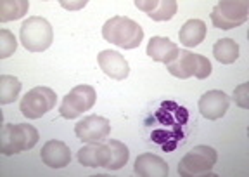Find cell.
<instances>
[{
    "label": "cell",
    "mask_w": 249,
    "mask_h": 177,
    "mask_svg": "<svg viewBox=\"0 0 249 177\" xmlns=\"http://www.w3.org/2000/svg\"><path fill=\"white\" fill-rule=\"evenodd\" d=\"M156 120L161 123L160 129L152 130L151 139L161 146V150L173 151L182 138V129L189 120V113L183 106L173 101H164L163 106L156 111Z\"/></svg>",
    "instance_id": "cell-1"
},
{
    "label": "cell",
    "mask_w": 249,
    "mask_h": 177,
    "mask_svg": "<svg viewBox=\"0 0 249 177\" xmlns=\"http://www.w3.org/2000/svg\"><path fill=\"white\" fill-rule=\"evenodd\" d=\"M102 37L106 42L130 51V49L139 47L140 42L144 40V30L130 18L113 16L102 26Z\"/></svg>",
    "instance_id": "cell-2"
},
{
    "label": "cell",
    "mask_w": 249,
    "mask_h": 177,
    "mask_svg": "<svg viewBox=\"0 0 249 177\" xmlns=\"http://www.w3.org/2000/svg\"><path fill=\"white\" fill-rule=\"evenodd\" d=\"M38 142V132L28 123H4L0 130V153L12 157L21 151L31 150Z\"/></svg>",
    "instance_id": "cell-3"
},
{
    "label": "cell",
    "mask_w": 249,
    "mask_h": 177,
    "mask_svg": "<svg viewBox=\"0 0 249 177\" xmlns=\"http://www.w3.org/2000/svg\"><path fill=\"white\" fill-rule=\"evenodd\" d=\"M54 32L45 18L31 16L21 24V43L30 52H43L52 45Z\"/></svg>",
    "instance_id": "cell-4"
},
{
    "label": "cell",
    "mask_w": 249,
    "mask_h": 177,
    "mask_svg": "<svg viewBox=\"0 0 249 177\" xmlns=\"http://www.w3.org/2000/svg\"><path fill=\"white\" fill-rule=\"evenodd\" d=\"M166 66L171 75L180 80H187L191 77L204 80L211 75V70H213L210 59L201 54H194L191 51H180L178 56Z\"/></svg>",
    "instance_id": "cell-5"
},
{
    "label": "cell",
    "mask_w": 249,
    "mask_h": 177,
    "mask_svg": "<svg viewBox=\"0 0 249 177\" xmlns=\"http://www.w3.org/2000/svg\"><path fill=\"white\" fill-rule=\"evenodd\" d=\"M248 0H222L211 11V23L220 30H232L248 21Z\"/></svg>",
    "instance_id": "cell-6"
},
{
    "label": "cell",
    "mask_w": 249,
    "mask_h": 177,
    "mask_svg": "<svg viewBox=\"0 0 249 177\" xmlns=\"http://www.w3.org/2000/svg\"><path fill=\"white\" fill-rule=\"evenodd\" d=\"M216 150H213L211 146H196L178 163V176H208L211 172V169H213V165L216 163Z\"/></svg>",
    "instance_id": "cell-7"
},
{
    "label": "cell",
    "mask_w": 249,
    "mask_h": 177,
    "mask_svg": "<svg viewBox=\"0 0 249 177\" xmlns=\"http://www.w3.org/2000/svg\"><path fill=\"white\" fill-rule=\"evenodd\" d=\"M95 99H97V94L92 85H85V83L76 85L74 89H71L70 94L64 96L61 106H59V115L66 120L76 118L89 111L95 104Z\"/></svg>",
    "instance_id": "cell-8"
},
{
    "label": "cell",
    "mask_w": 249,
    "mask_h": 177,
    "mask_svg": "<svg viewBox=\"0 0 249 177\" xmlns=\"http://www.w3.org/2000/svg\"><path fill=\"white\" fill-rule=\"evenodd\" d=\"M55 102H57V96L52 89L49 87H35L31 89L30 92L24 94V98L21 99V113L26 118H40L42 115L49 113L51 110L55 108Z\"/></svg>",
    "instance_id": "cell-9"
},
{
    "label": "cell",
    "mask_w": 249,
    "mask_h": 177,
    "mask_svg": "<svg viewBox=\"0 0 249 177\" xmlns=\"http://www.w3.org/2000/svg\"><path fill=\"white\" fill-rule=\"evenodd\" d=\"M76 138L85 144H95L102 142L111 132V122L107 118L99 117V115H90L76 123L74 127Z\"/></svg>",
    "instance_id": "cell-10"
},
{
    "label": "cell",
    "mask_w": 249,
    "mask_h": 177,
    "mask_svg": "<svg viewBox=\"0 0 249 177\" xmlns=\"http://www.w3.org/2000/svg\"><path fill=\"white\" fill-rule=\"evenodd\" d=\"M230 104V98L222 91L204 92L199 99V111L208 120H218L227 113Z\"/></svg>",
    "instance_id": "cell-11"
},
{
    "label": "cell",
    "mask_w": 249,
    "mask_h": 177,
    "mask_svg": "<svg viewBox=\"0 0 249 177\" xmlns=\"http://www.w3.org/2000/svg\"><path fill=\"white\" fill-rule=\"evenodd\" d=\"M99 66L109 79L113 80H124L130 75L128 61L116 51H102L97 58Z\"/></svg>",
    "instance_id": "cell-12"
},
{
    "label": "cell",
    "mask_w": 249,
    "mask_h": 177,
    "mask_svg": "<svg viewBox=\"0 0 249 177\" xmlns=\"http://www.w3.org/2000/svg\"><path fill=\"white\" fill-rule=\"evenodd\" d=\"M42 161L51 169H64L66 165H70L71 161V151L68 148V144H64L62 141H52L45 142L40 151Z\"/></svg>",
    "instance_id": "cell-13"
},
{
    "label": "cell",
    "mask_w": 249,
    "mask_h": 177,
    "mask_svg": "<svg viewBox=\"0 0 249 177\" xmlns=\"http://www.w3.org/2000/svg\"><path fill=\"white\" fill-rule=\"evenodd\" d=\"M137 9L149 14L154 21H170L177 14L178 4L175 0H135Z\"/></svg>",
    "instance_id": "cell-14"
},
{
    "label": "cell",
    "mask_w": 249,
    "mask_h": 177,
    "mask_svg": "<svg viewBox=\"0 0 249 177\" xmlns=\"http://www.w3.org/2000/svg\"><path fill=\"white\" fill-rule=\"evenodd\" d=\"M133 170L140 177H166L168 172H170L166 161L152 153L139 155L135 160Z\"/></svg>",
    "instance_id": "cell-15"
},
{
    "label": "cell",
    "mask_w": 249,
    "mask_h": 177,
    "mask_svg": "<svg viewBox=\"0 0 249 177\" xmlns=\"http://www.w3.org/2000/svg\"><path fill=\"white\" fill-rule=\"evenodd\" d=\"M180 49L170 39L164 37H152L147 43V56L156 63L170 64L178 56Z\"/></svg>",
    "instance_id": "cell-16"
},
{
    "label": "cell",
    "mask_w": 249,
    "mask_h": 177,
    "mask_svg": "<svg viewBox=\"0 0 249 177\" xmlns=\"http://www.w3.org/2000/svg\"><path fill=\"white\" fill-rule=\"evenodd\" d=\"M78 161L82 163L83 167H92V169H97V167H104L107 163V144H87L83 146L82 150L78 151Z\"/></svg>",
    "instance_id": "cell-17"
},
{
    "label": "cell",
    "mask_w": 249,
    "mask_h": 177,
    "mask_svg": "<svg viewBox=\"0 0 249 177\" xmlns=\"http://www.w3.org/2000/svg\"><path fill=\"white\" fill-rule=\"evenodd\" d=\"M178 37L183 47H197L206 39V23L201 20H189L180 28Z\"/></svg>",
    "instance_id": "cell-18"
},
{
    "label": "cell",
    "mask_w": 249,
    "mask_h": 177,
    "mask_svg": "<svg viewBox=\"0 0 249 177\" xmlns=\"http://www.w3.org/2000/svg\"><path fill=\"white\" fill-rule=\"evenodd\" d=\"M106 144H107V163H106V169L120 170L121 167L126 165V161H128L130 157L128 148L123 142L116 141V139H111Z\"/></svg>",
    "instance_id": "cell-19"
},
{
    "label": "cell",
    "mask_w": 249,
    "mask_h": 177,
    "mask_svg": "<svg viewBox=\"0 0 249 177\" xmlns=\"http://www.w3.org/2000/svg\"><path fill=\"white\" fill-rule=\"evenodd\" d=\"M30 9L28 0H2L0 2V21H16L24 18Z\"/></svg>",
    "instance_id": "cell-20"
},
{
    "label": "cell",
    "mask_w": 249,
    "mask_h": 177,
    "mask_svg": "<svg viewBox=\"0 0 249 177\" xmlns=\"http://www.w3.org/2000/svg\"><path fill=\"white\" fill-rule=\"evenodd\" d=\"M213 56L222 64H232L239 58V45L232 39H222L214 43Z\"/></svg>",
    "instance_id": "cell-21"
},
{
    "label": "cell",
    "mask_w": 249,
    "mask_h": 177,
    "mask_svg": "<svg viewBox=\"0 0 249 177\" xmlns=\"http://www.w3.org/2000/svg\"><path fill=\"white\" fill-rule=\"evenodd\" d=\"M21 92V82L16 77H0V104H9L18 99Z\"/></svg>",
    "instance_id": "cell-22"
},
{
    "label": "cell",
    "mask_w": 249,
    "mask_h": 177,
    "mask_svg": "<svg viewBox=\"0 0 249 177\" xmlns=\"http://www.w3.org/2000/svg\"><path fill=\"white\" fill-rule=\"evenodd\" d=\"M18 49L16 39L9 30H0V58L5 59L12 56Z\"/></svg>",
    "instance_id": "cell-23"
},
{
    "label": "cell",
    "mask_w": 249,
    "mask_h": 177,
    "mask_svg": "<svg viewBox=\"0 0 249 177\" xmlns=\"http://www.w3.org/2000/svg\"><path fill=\"white\" fill-rule=\"evenodd\" d=\"M233 99H235V102H237L239 106L248 110L249 108V83L248 82L235 87V91H233Z\"/></svg>",
    "instance_id": "cell-24"
}]
</instances>
